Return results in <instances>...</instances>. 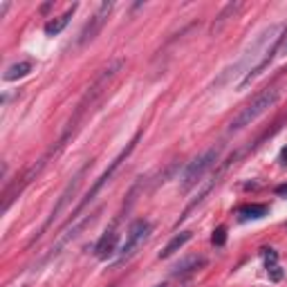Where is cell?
Here are the masks:
<instances>
[{"label": "cell", "instance_id": "6da1fadb", "mask_svg": "<svg viewBox=\"0 0 287 287\" xmlns=\"http://www.w3.org/2000/svg\"><path fill=\"white\" fill-rule=\"evenodd\" d=\"M285 29H287L285 22H278V25H271L269 29H265V32L260 34L258 39L247 47V52H245L243 59L236 63V67H231V70L226 72L222 81H231V79H236L238 74H245V79L238 83L240 88H245L247 83L254 81L260 72H263V67L271 61V56L276 54Z\"/></svg>", "mask_w": 287, "mask_h": 287}, {"label": "cell", "instance_id": "7a4b0ae2", "mask_svg": "<svg viewBox=\"0 0 287 287\" xmlns=\"http://www.w3.org/2000/svg\"><path fill=\"white\" fill-rule=\"evenodd\" d=\"M278 99H281V92H278L276 88L263 90L260 94H256V99L251 101V103H247L243 110L233 117L231 123H229V130H243V128L251 126L258 117H263L269 108H274V105L278 103Z\"/></svg>", "mask_w": 287, "mask_h": 287}, {"label": "cell", "instance_id": "3957f363", "mask_svg": "<svg viewBox=\"0 0 287 287\" xmlns=\"http://www.w3.org/2000/svg\"><path fill=\"white\" fill-rule=\"evenodd\" d=\"M137 139H139V135H137V137H135L130 144H128L126 148H123L122 153H119V155H117V157H115V160L110 162V166H108V168H105V171L101 173V175H99V180H97V182L92 184V188H90L88 193H85V198H83L81 202H79V206H77V209L72 211V220H74V218H77V215L81 213V211L85 209V206H88L90 202H92V200H94V198H97V195L101 193V191H103V186H105V184H108V182H110V180H112V175H115V173H117V168L122 166V162H126V160H128V155H130V153H133V150H135V144H137Z\"/></svg>", "mask_w": 287, "mask_h": 287}, {"label": "cell", "instance_id": "277c9868", "mask_svg": "<svg viewBox=\"0 0 287 287\" xmlns=\"http://www.w3.org/2000/svg\"><path fill=\"white\" fill-rule=\"evenodd\" d=\"M218 160H220V146H211V148H206L202 155H198L193 162H188V166L184 168V175H182L184 191H188L191 186L200 184V180L205 177V173L209 171Z\"/></svg>", "mask_w": 287, "mask_h": 287}, {"label": "cell", "instance_id": "5b68a950", "mask_svg": "<svg viewBox=\"0 0 287 287\" xmlns=\"http://www.w3.org/2000/svg\"><path fill=\"white\" fill-rule=\"evenodd\" d=\"M150 236V222L148 220H135L133 225L128 226V233H126V240H123L122 249H119V260H128L130 256L146 243V238Z\"/></svg>", "mask_w": 287, "mask_h": 287}, {"label": "cell", "instance_id": "8992f818", "mask_svg": "<svg viewBox=\"0 0 287 287\" xmlns=\"http://www.w3.org/2000/svg\"><path fill=\"white\" fill-rule=\"evenodd\" d=\"M85 168H88V164L83 166L81 171H79V173H77V175L72 177V182H70V184H67V186H65V191H63V193H61V198H59V205H56V206H54V209H52L50 218H47V220H45V225H43V226H41V231H39V233H36V238H34V240H39V238H41V236H43V233H45V231H47V229H50V226H52V225H54V222H56V220H59V215H61V211H63V209H65V206H67V200H70V198H72V195H74V191H77V188H79V184H81V177H83V173H85Z\"/></svg>", "mask_w": 287, "mask_h": 287}, {"label": "cell", "instance_id": "52a82bcc", "mask_svg": "<svg viewBox=\"0 0 287 287\" xmlns=\"http://www.w3.org/2000/svg\"><path fill=\"white\" fill-rule=\"evenodd\" d=\"M110 11H112V2H101L99 9H97V14H94V18H92V22H90L88 27L81 32V39H79V43L85 45L88 41H92L94 36H97V32L103 27V22L108 20V14H110Z\"/></svg>", "mask_w": 287, "mask_h": 287}, {"label": "cell", "instance_id": "ba28073f", "mask_svg": "<svg viewBox=\"0 0 287 287\" xmlns=\"http://www.w3.org/2000/svg\"><path fill=\"white\" fill-rule=\"evenodd\" d=\"M117 238H119V233H115V226H110V229H108V231H105L103 236L99 238L97 247H94V251H97V258H99V260H108L112 254H115Z\"/></svg>", "mask_w": 287, "mask_h": 287}, {"label": "cell", "instance_id": "9c48e42d", "mask_svg": "<svg viewBox=\"0 0 287 287\" xmlns=\"http://www.w3.org/2000/svg\"><path fill=\"white\" fill-rule=\"evenodd\" d=\"M92 220H94V215H88V218H85V220H83V222H77V225L72 226L70 231H65V236H63V238H61V240H59V243H56V245H54V247H52V249H50V256H47V258H45V260H50V258H52V256H56V254H59V251H61V249H63V247H65V245H67V243H70V238H77V236H79V231H81L83 226L88 225V222H92Z\"/></svg>", "mask_w": 287, "mask_h": 287}, {"label": "cell", "instance_id": "30bf717a", "mask_svg": "<svg viewBox=\"0 0 287 287\" xmlns=\"http://www.w3.org/2000/svg\"><path fill=\"white\" fill-rule=\"evenodd\" d=\"M74 9H77V5L72 7V9H67L63 16L52 18V20L45 25V34H47V36H56V34H61L63 29L67 27V22H70V18H72V14H74Z\"/></svg>", "mask_w": 287, "mask_h": 287}, {"label": "cell", "instance_id": "8fae6325", "mask_svg": "<svg viewBox=\"0 0 287 287\" xmlns=\"http://www.w3.org/2000/svg\"><path fill=\"white\" fill-rule=\"evenodd\" d=\"M191 238H193L191 231H182V233H177V236H173V240L164 247V251H160V258H168V256H173L175 251H180Z\"/></svg>", "mask_w": 287, "mask_h": 287}, {"label": "cell", "instance_id": "7c38bea8", "mask_svg": "<svg viewBox=\"0 0 287 287\" xmlns=\"http://www.w3.org/2000/svg\"><path fill=\"white\" fill-rule=\"evenodd\" d=\"M269 213V206L267 205H245L238 209V215L243 220H258V218H265Z\"/></svg>", "mask_w": 287, "mask_h": 287}, {"label": "cell", "instance_id": "4fadbf2b", "mask_svg": "<svg viewBox=\"0 0 287 287\" xmlns=\"http://www.w3.org/2000/svg\"><path fill=\"white\" fill-rule=\"evenodd\" d=\"M29 72H32V63H29V61H20V63H14V65L7 67L5 74H2V79H5V81H16V79L27 77Z\"/></svg>", "mask_w": 287, "mask_h": 287}, {"label": "cell", "instance_id": "5bb4252c", "mask_svg": "<svg viewBox=\"0 0 287 287\" xmlns=\"http://www.w3.org/2000/svg\"><path fill=\"white\" fill-rule=\"evenodd\" d=\"M198 265H202V258L191 256V258L182 260V263H177V265L173 267V274H175V276H180V274H186V271H191V269H198Z\"/></svg>", "mask_w": 287, "mask_h": 287}, {"label": "cell", "instance_id": "9a60e30c", "mask_svg": "<svg viewBox=\"0 0 287 287\" xmlns=\"http://www.w3.org/2000/svg\"><path fill=\"white\" fill-rule=\"evenodd\" d=\"M236 9H240V2H231V5H226L225 9H222V14H220V16H218V22H213V27H211V29H213V32H218V29H220V25H222V22H225L226 18H229V14H233V11H236Z\"/></svg>", "mask_w": 287, "mask_h": 287}, {"label": "cell", "instance_id": "2e32d148", "mask_svg": "<svg viewBox=\"0 0 287 287\" xmlns=\"http://www.w3.org/2000/svg\"><path fill=\"white\" fill-rule=\"evenodd\" d=\"M211 243L215 245V247H222V245L226 243V229L225 226H218L213 231V236H211Z\"/></svg>", "mask_w": 287, "mask_h": 287}, {"label": "cell", "instance_id": "e0dca14e", "mask_svg": "<svg viewBox=\"0 0 287 287\" xmlns=\"http://www.w3.org/2000/svg\"><path fill=\"white\" fill-rule=\"evenodd\" d=\"M263 256H265V260H267V269H269V267H274V265H276L278 254H276V251H274V249H263Z\"/></svg>", "mask_w": 287, "mask_h": 287}, {"label": "cell", "instance_id": "ac0fdd59", "mask_svg": "<svg viewBox=\"0 0 287 287\" xmlns=\"http://www.w3.org/2000/svg\"><path fill=\"white\" fill-rule=\"evenodd\" d=\"M269 278H271V281H281V278H283V271H281V267H278V265L269 267Z\"/></svg>", "mask_w": 287, "mask_h": 287}, {"label": "cell", "instance_id": "d6986e66", "mask_svg": "<svg viewBox=\"0 0 287 287\" xmlns=\"http://www.w3.org/2000/svg\"><path fill=\"white\" fill-rule=\"evenodd\" d=\"M276 195H278V198H285L287 200V184H281V186H276Z\"/></svg>", "mask_w": 287, "mask_h": 287}, {"label": "cell", "instance_id": "ffe728a7", "mask_svg": "<svg viewBox=\"0 0 287 287\" xmlns=\"http://www.w3.org/2000/svg\"><path fill=\"white\" fill-rule=\"evenodd\" d=\"M278 162H281V164H287V146L281 150V155H278Z\"/></svg>", "mask_w": 287, "mask_h": 287}, {"label": "cell", "instance_id": "44dd1931", "mask_svg": "<svg viewBox=\"0 0 287 287\" xmlns=\"http://www.w3.org/2000/svg\"><path fill=\"white\" fill-rule=\"evenodd\" d=\"M281 50H283V52H285V54H287V41H285V43H283V47H281Z\"/></svg>", "mask_w": 287, "mask_h": 287}, {"label": "cell", "instance_id": "7402d4cb", "mask_svg": "<svg viewBox=\"0 0 287 287\" xmlns=\"http://www.w3.org/2000/svg\"><path fill=\"white\" fill-rule=\"evenodd\" d=\"M155 287H166V283H160V285H155Z\"/></svg>", "mask_w": 287, "mask_h": 287}]
</instances>
